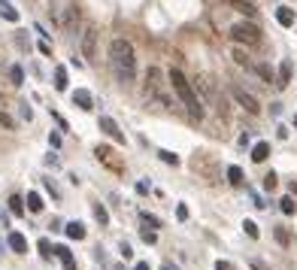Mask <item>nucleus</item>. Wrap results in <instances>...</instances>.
<instances>
[{
  "instance_id": "obj_21",
  "label": "nucleus",
  "mask_w": 297,
  "mask_h": 270,
  "mask_svg": "<svg viewBox=\"0 0 297 270\" xmlns=\"http://www.w3.org/2000/svg\"><path fill=\"white\" fill-rule=\"evenodd\" d=\"M9 79H12V85H24V70H21L18 64L9 67Z\"/></svg>"
},
{
  "instance_id": "obj_31",
  "label": "nucleus",
  "mask_w": 297,
  "mask_h": 270,
  "mask_svg": "<svg viewBox=\"0 0 297 270\" xmlns=\"http://www.w3.org/2000/svg\"><path fill=\"white\" fill-rule=\"evenodd\" d=\"M276 240H279L282 246H291V234H288L285 228H276Z\"/></svg>"
},
{
  "instance_id": "obj_52",
  "label": "nucleus",
  "mask_w": 297,
  "mask_h": 270,
  "mask_svg": "<svg viewBox=\"0 0 297 270\" xmlns=\"http://www.w3.org/2000/svg\"><path fill=\"white\" fill-rule=\"evenodd\" d=\"M0 249H3V243H0Z\"/></svg>"
},
{
  "instance_id": "obj_18",
  "label": "nucleus",
  "mask_w": 297,
  "mask_h": 270,
  "mask_svg": "<svg viewBox=\"0 0 297 270\" xmlns=\"http://www.w3.org/2000/svg\"><path fill=\"white\" fill-rule=\"evenodd\" d=\"M24 204H27V210H30V213H40V210H43V198L36 195V191H30V195L24 198Z\"/></svg>"
},
{
  "instance_id": "obj_35",
  "label": "nucleus",
  "mask_w": 297,
  "mask_h": 270,
  "mask_svg": "<svg viewBox=\"0 0 297 270\" xmlns=\"http://www.w3.org/2000/svg\"><path fill=\"white\" fill-rule=\"evenodd\" d=\"M143 240H146L148 246H152V243L158 240V234H155V231H148V228H146V231H143Z\"/></svg>"
},
{
  "instance_id": "obj_16",
  "label": "nucleus",
  "mask_w": 297,
  "mask_h": 270,
  "mask_svg": "<svg viewBox=\"0 0 297 270\" xmlns=\"http://www.w3.org/2000/svg\"><path fill=\"white\" fill-rule=\"evenodd\" d=\"M276 21H279L282 27H291V24H294V9H288V6H279V9H276Z\"/></svg>"
},
{
  "instance_id": "obj_51",
  "label": "nucleus",
  "mask_w": 297,
  "mask_h": 270,
  "mask_svg": "<svg viewBox=\"0 0 297 270\" xmlns=\"http://www.w3.org/2000/svg\"><path fill=\"white\" fill-rule=\"evenodd\" d=\"M294 128H297V112H294Z\"/></svg>"
},
{
  "instance_id": "obj_2",
  "label": "nucleus",
  "mask_w": 297,
  "mask_h": 270,
  "mask_svg": "<svg viewBox=\"0 0 297 270\" xmlns=\"http://www.w3.org/2000/svg\"><path fill=\"white\" fill-rule=\"evenodd\" d=\"M167 79H170V85H173V91L179 94V100L185 103V109H188V115L191 119H203V103H200V97H197V91L191 88V82L185 79V73L182 70H170L167 73Z\"/></svg>"
},
{
  "instance_id": "obj_32",
  "label": "nucleus",
  "mask_w": 297,
  "mask_h": 270,
  "mask_svg": "<svg viewBox=\"0 0 297 270\" xmlns=\"http://www.w3.org/2000/svg\"><path fill=\"white\" fill-rule=\"evenodd\" d=\"M243 228H246V234H249L252 240H258V225H255V222H249V219H246V222H243Z\"/></svg>"
},
{
  "instance_id": "obj_39",
  "label": "nucleus",
  "mask_w": 297,
  "mask_h": 270,
  "mask_svg": "<svg viewBox=\"0 0 297 270\" xmlns=\"http://www.w3.org/2000/svg\"><path fill=\"white\" fill-rule=\"evenodd\" d=\"M249 264H252V267H255V270H270V267H267V264H264V261H261V258H252V261H249Z\"/></svg>"
},
{
  "instance_id": "obj_42",
  "label": "nucleus",
  "mask_w": 297,
  "mask_h": 270,
  "mask_svg": "<svg viewBox=\"0 0 297 270\" xmlns=\"http://www.w3.org/2000/svg\"><path fill=\"white\" fill-rule=\"evenodd\" d=\"M137 195H148V182H137Z\"/></svg>"
},
{
  "instance_id": "obj_41",
  "label": "nucleus",
  "mask_w": 297,
  "mask_h": 270,
  "mask_svg": "<svg viewBox=\"0 0 297 270\" xmlns=\"http://www.w3.org/2000/svg\"><path fill=\"white\" fill-rule=\"evenodd\" d=\"M49 143H52V149H58L61 146V134H49Z\"/></svg>"
},
{
  "instance_id": "obj_19",
  "label": "nucleus",
  "mask_w": 297,
  "mask_h": 270,
  "mask_svg": "<svg viewBox=\"0 0 297 270\" xmlns=\"http://www.w3.org/2000/svg\"><path fill=\"white\" fill-rule=\"evenodd\" d=\"M231 58H234V61H237L240 67H246V70H252V58L246 55V49H234V52H231Z\"/></svg>"
},
{
  "instance_id": "obj_5",
  "label": "nucleus",
  "mask_w": 297,
  "mask_h": 270,
  "mask_svg": "<svg viewBox=\"0 0 297 270\" xmlns=\"http://www.w3.org/2000/svg\"><path fill=\"white\" fill-rule=\"evenodd\" d=\"M231 94H234V100H237L249 115H258V112H261V103H258V100H255V94H249L243 85H231Z\"/></svg>"
},
{
  "instance_id": "obj_46",
  "label": "nucleus",
  "mask_w": 297,
  "mask_h": 270,
  "mask_svg": "<svg viewBox=\"0 0 297 270\" xmlns=\"http://www.w3.org/2000/svg\"><path fill=\"white\" fill-rule=\"evenodd\" d=\"M161 270H179V267H176V264H170V261H164V264H161Z\"/></svg>"
},
{
  "instance_id": "obj_38",
  "label": "nucleus",
  "mask_w": 297,
  "mask_h": 270,
  "mask_svg": "<svg viewBox=\"0 0 297 270\" xmlns=\"http://www.w3.org/2000/svg\"><path fill=\"white\" fill-rule=\"evenodd\" d=\"M21 119H27V122H30V119H33V109H30V106H27V103H21Z\"/></svg>"
},
{
  "instance_id": "obj_12",
  "label": "nucleus",
  "mask_w": 297,
  "mask_h": 270,
  "mask_svg": "<svg viewBox=\"0 0 297 270\" xmlns=\"http://www.w3.org/2000/svg\"><path fill=\"white\" fill-rule=\"evenodd\" d=\"M6 243H9V249L15 255H24L27 252V240H24V234H18V231H12V234L6 237Z\"/></svg>"
},
{
  "instance_id": "obj_15",
  "label": "nucleus",
  "mask_w": 297,
  "mask_h": 270,
  "mask_svg": "<svg viewBox=\"0 0 297 270\" xmlns=\"http://www.w3.org/2000/svg\"><path fill=\"white\" fill-rule=\"evenodd\" d=\"M64 231H67L70 240H85V225H82V222H70Z\"/></svg>"
},
{
  "instance_id": "obj_3",
  "label": "nucleus",
  "mask_w": 297,
  "mask_h": 270,
  "mask_svg": "<svg viewBox=\"0 0 297 270\" xmlns=\"http://www.w3.org/2000/svg\"><path fill=\"white\" fill-rule=\"evenodd\" d=\"M231 36H234L240 46H258V43L264 40V36H261V27L252 24V21H237V24L231 27Z\"/></svg>"
},
{
  "instance_id": "obj_45",
  "label": "nucleus",
  "mask_w": 297,
  "mask_h": 270,
  "mask_svg": "<svg viewBox=\"0 0 297 270\" xmlns=\"http://www.w3.org/2000/svg\"><path fill=\"white\" fill-rule=\"evenodd\" d=\"M134 270H152V267H148V261H137V267Z\"/></svg>"
},
{
  "instance_id": "obj_26",
  "label": "nucleus",
  "mask_w": 297,
  "mask_h": 270,
  "mask_svg": "<svg viewBox=\"0 0 297 270\" xmlns=\"http://www.w3.org/2000/svg\"><path fill=\"white\" fill-rule=\"evenodd\" d=\"M140 219H143V225H148V228H161V219L152 216V213H146V210L140 213Z\"/></svg>"
},
{
  "instance_id": "obj_17",
  "label": "nucleus",
  "mask_w": 297,
  "mask_h": 270,
  "mask_svg": "<svg viewBox=\"0 0 297 270\" xmlns=\"http://www.w3.org/2000/svg\"><path fill=\"white\" fill-rule=\"evenodd\" d=\"M67 67H55V88L58 91H67Z\"/></svg>"
},
{
  "instance_id": "obj_28",
  "label": "nucleus",
  "mask_w": 297,
  "mask_h": 270,
  "mask_svg": "<svg viewBox=\"0 0 297 270\" xmlns=\"http://www.w3.org/2000/svg\"><path fill=\"white\" fill-rule=\"evenodd\" d=\"M36 249H40V255H43V258H52V252H55V246H52L46 237H43L40 243H36Z\"/></svg>"
},
{
  "instance_id": "obj_40",
  "label": "nucleus",
  "mask_w": 297,
  "mask_h": 270,
  "mask_svg": "<svg viewBox=\"0 0 297 270\" xmlns=\"http://www.w3.org/2000/svg\"><path fill=\"white\" fill-rule=\"evenodd\" d=\"M215 270H234V264H231V261H221V258H218V261H215Z\"/></svg>"
},
{
  "instance_id": "obj_11",
  "label": "nucleus",
  "mask_w": 297,
  "mask_h": 270,
  "mask_svg": "<svg viewBox=\"0 0 297 270\" xmlns=\"http://www.w3.org/2000/svg\"><path fill=\"white\" fill-rule=\"evenodd\" d=\"M79 27V6H67V15H64V30L67 33H76Z\"/></svg>"
},
{
  "instance_id": "obj_29",
  "label": "nucleus",
  "mask_w": 297,
  "mask_h": 270,
  "mask_svg": "<svg viewBox=\"0 0 297 270\" xmlns=\"http://www.w3.org/2000/svg\"><path fill=\"white\" fill-rule=\"evenodd\" d=\"M9 210H12L15 216H21V213H24V201H21L18 195H12V198H9Z\"/></svg>"
},
{
  "instance_id": "obj_25",
  "label": "nucleus",
  "mask_w": 297,
  "mask_h": 270,
  "mask_svg": "<svg viewBox=\"0 0 297 270\" xmlns=\"http://www.w3.org/2000/svg\"><path fill=\"white\" fill-rule=\"evenodd\" d=\"M279 207H282V213H285V216H294V213H297L294 198H282V201H279Z\"/></svg>"
},
{
  "instance_id": "obj_22",
  "label": "nucleus",
  "mask_w": 297,
  "mask_h": 270,
  "mask_svg": "<svg viewBox=\"0 0 297 270\" xmlns=\"http://www.w3.org/2000/svg\"><path fill=\"white\" fill-rule=\"evenodd\" d=\"M158 158H161L164 164H173V167L179 164V155H176V152H170V149H161V152H158Z\"/></svg>"
},
{
  "instance_id": "obj_6",
  "label": "nucleus",
  "mask_w": 297,
  "mask_h": 270,
  "mask_svg": "<svg viewBox=\"0 0 297 270\" xmlns=\"http://www.w3.org/2000/svg\"><path fill=\"white\" fill-rule=\"evenodd\" d=\"M82 58L85 61L97 58V27L94 24H85V30H82Z\"/></svg>"
},
{
  "instance_id": "obj_44",
  "label": "nucleus",
  "mask_w": 297,
  "mask_h": 270,
  "mask_svg": "<svg viewBox=\"0 0 297 270\" xmlns=\"http://www.w3.org/2000/svg\"><path fill=\"white\" fill-rule=\"evenodd\" d=\"M122 255H125V258H131V255H134V249H131L128 243H122Z\"/></svg>"
},
{
  "instance_id": "obj_43",
  "label": "nucleus",
  "mask_w": 297,
  "mask_h": 270,
  "mask_svg": "<svg viewBox=\"0 0 297 270\" xmlns=\"http://www.w3.org/2000/svg\"><path fill=\"white\" fill-rule=\"evenodd\" d=\"M40 52H43V55H52V46H49V40H43V43H40Z\"/></svg>"
},
{
  "instance_id": "obj_20",
  "label": "nucleus",
  "mask_w": 297,
  "mask_h": 270,
  "mask_svg": "<svg viewBox=\"0 0 297 270\" xmlns=\"http://www.w3.org/2000/svg\"><path fill=\"white\" fill-rule=\"evenodd\" d=\"M252 70H255L258 76H261V79H264V82H273V70H270L267 64H252Z\"/></svg>"
},
{
  "instance_id": "obj_24",
  "label": "nucleus",
  "mask_w": 297,
  "mask_h": 270,
  "mask_svg": "<svg viewBox=\"0 0 297 270\" xmlns=\"http://www.w3.org/2000/svg\"><path fill=\"white\" fill-rule=\"evenodd\" d=\"M94 219H97L103 228L109 225V213H106V207H103V204H94Z\"/></svg>"
},
{
  "instance_id": "obj_34",
  "label": "nucleus",
  "mask_w": 297,
  "mask_h": 270,
  "mask_svg": "<svg viewBox=\"0 0 297 270\" xmlns=\"http://www.w3.org/2000/svg\"><path fill=\"white\" fill-rule=\"evenodd\" d=\"M264 188H267V191H273V188H276V173H273V170L264 176Z\"/></svg>"
},
{
  "instance_id": "obj_50",
  "label": "nucleus",
  "mask_w": 297,
  "mask_h": 270,
  "mask_svg": "<svg viewBox=\"0 0 297 270\" xmlns=\"http://www.w3.org/2000/svg\"><path fill=\"white\" fill-rule=\"evenodd\" d=\"M0 3H3V6H9V0H0Z\"/></svg>"
},
{
  "instance_id": "obj_27",
  "label": "nucleus",
  "mask_w": 297,
  "mask_h": 270,
  "mask_svg": "<svg viewBox=\"0 0 297 270\" xmlns=\"http://www.w3.org/2000/svg\"><path fill=\"white\" fill-rule=\"evenodd\" d=\"M0 125H3L6 131H15V119H12L6 109H0Z\"/></svg>"
},
{
  "instance_id": "obj_47",
  "label": "nucleus",
  "mask_w": 297,
  "mask_h": 270,
  "mask_svg": "<svg viewBox=\"0 0 297 270\" xmlns=\"http://www.w3.org/2000/svg\"><path fill=\"white\" fill-rule=\"evenodd\" d=\"M64 270H76V261H67V264H64Z\"/></svg>"
},
{
  "instance_id": "obj_33",
  "label": "nucleus",
  "mask_w": 297,
  "mask_h": 270,
  "mask_svg": "<svg viewBox=\"0 0 297 270\" xmlns=\"http://www.w3.org/2000/svg\"><path fill=\"white\" fill-rule=\"evenodd\" d=\"M3 18L6 21H18V9L15 6H3Z\"/></svg>"
},
{
  "instance_id": "obj_4",
  "label": "nucleus",
  "mask_w": 297,
  "mask_h": 270,
  "mask_svg": "<svg viewBox=\"0 0 297 270\" xmlns=\"http://www.w3.org/2000/svg\"><path fill=\"white\" fill-rule=\"evenodd\" d=\"M191 88H194V91H203V97H206V100H209V103H212L218 112H221V106H225V100L218 97V88L212 85V79H209V76H197Z\"/></svg>"
},
{
  "instance_id": "obj_23",
  "label": "nucleus",
  "mask_w": 297,
  "mask_h": 270,
  "mask_svg": "<svg viewBox=\"0 0 297 270\" xmlns=\"http://www.w3.org/2000/svg\"><path fill=\"white\" fill-rule=\"evenodd\" d=\"M228 182L231 185H243V170L234 164V167H228Z\"/></svg>"
},
{
  "instance_id": "obj_7",
  "label": "nucleus",
  "mask_w": 297,
  "mask_h": 270,
  "mask_svg": "<svg viewBox=\"0 0 297 270\" xmlns=\"http://www.w3.org/2000/svg\"><path fill=\"white\" fill-rule=\"evenodd\" d=\"M94 155H97V161H100V164H106L109 170H116V173H122V170H125V161H119V158H116V152L109 149V146H97V149H94Z\"/></svg>"
},
{
  "instance_id": "obj_8",
  "label": "nucleus",
  "mask_w": 297,
  "mask_h": 270,
  "mask_svg": "<svg viewBox=\"0 0 297 270\" xmlns=\"http://www.w3.org/2000/svg\"><path fill=\"white\" fill-rule=\"evenodd\" d=\"M100 131H103L106 137H113L116 143H125V131L116 125V119H109V115H100Z\"/></svg>"
},
{
  "instance_id": "obj_1",
  "label": "nucleus",
  "mask_w": 297,
  "mask_h": 270,
  "mask_svg": "<svg viewBox=\"0 0 297 270\" xmlns=\"http://www.w3.org/2000/svg\"><path fill=\"white\" fill-rule=\"evenodd\" d=\"M109 61H113L119 79L125 85H131L137 79V55H134V46L131 40H125V36H116L113 43H109Z\"/></svg>"
},
{
  "instance_id": "obj_10",
  "label": "nucleus",
  "mask_w": 297,
  "mask_h": 270,
  "mask_svg": "<svg viewBox=\"0 0 297 270\" xmlns=\"http://www.w3.org/2000/svg\"><path fill=\"white\" fill-rule=\"evenodd\" d=\"M291 76H294V64L291 61H282L279 64V76H276V88H288Z\"/></svg>"
},
{
  "instance_id": "obj_36",
  "label": "nucleus",
  "mask_w": 297,
  "mask_h": 270,
  "mask_svg": "<svg viewBox=\"0 0 297 270\" xmlns=\"http://www.w3.org/2000/svg\"><path fill=\"white\" fill-rule=\"evenodd\" d=\"M176 216H179V222H185V219H188V207L179 204V207H176Z\"/></svg>"
},
{
  "instance_id": "obj_49",
  "label": "nucleus",
  "mask_w": 297,
  "mask_h": 270,
  "mask_svg": "<svg viewBox=\"0 0 297 270\" xmlns=\"http://www.w3.org/2000/svg\"><path fill=\"white\" fill-rule=\"evenodd\" d=\"M3 106H6V100H3V94H0V109H3Z\"/></svg>"
},
{
  "instance_id": "obj_30",
  "label": "nucleus",
  "mask_w": 297,
  "mask_h": 270,
  "mask_svg": "<svg viewBox=\"0 0 297 270\" xmlns=\"http://www.w3.org/2000/svg\"><path fill=\"white\" fill-rule=\"evenodd\" d=\"M52 255H58L64 264H67V261H73V252H70L67 246H55V252H52Z\"/></svg>"
},
{
  "instance_id": "obj_37",
  "label": "nucleus",
  "mask_w": 297,
  "mask_h": 270,
  "mask_svg": "<svg viewBox=\"0 0 297 270\" xmlns=\"http://www.w3.org/2000/svg\"><path fill=\"white\" fill-rule=\"evenodd\" d=\"M43 182H46V188L52 191V198H61V191H58V185H55L52 179H43Z\"/></svg>"
},
{
  "instance_id": "obj_13",
  "label": "nucleus",
  "mask_w": 297,
  "mask_h": 270,
  "mask_svg": "<svg viewBox=\"0 0 297 270\" xmlns=\"http://www.w3.org/2000/svg\"><path fill=\"white\" fill-rule=\"evenodd\" d=\"M221 3H228V6H234V9H240V12H246V15H255V12H258L255 0H221Z\"/></svg>"
},
{
  "instance_id": "obj_14",
  "label": "nucleus",
  "mask_w": 297,
  "mask_h": 270,
  "mask_svg": "<svg viewBox=\"0 0 297 270\" xmlns=\"http://www.w3.org/2000/svg\"><path fill=\"white\" fill-rule=\"evenodd\" d=\"M267 155H270V143H264V140H261V143H255V146H252V161H255V164L267 161Z\"/></svg>"
},
{
  "instance_id": "obj_9",
  "label": "nucleus",
  "mask_w": 297,
  "mask_h": 270,
  "mask_svg": "<svg viewBox=\"0 0 297 270\" xmlns=\"http://www.w3.org/2000/svg\"><path fill=\"white\" fill-rule=\"evenodd\" d=\"M73 103H76L79 109H94V97H91V91L88 88H76V91H73Z\"/></svg>"
},
{
  "instance_id": "obj_48",
  "label": "nucleus",
  "mask_w": 297,
  "mask_h": 270,
  "mask_svg": "<svg viewBox=\"0 0 297 270\" xmlns=\"http://www.w3.org/2000/svg\"><path fill=\"white\" fill-rule=\"evenodd\" d=\"M291 195H297V182H291Z\"/></svg>"
}]
</instances>
